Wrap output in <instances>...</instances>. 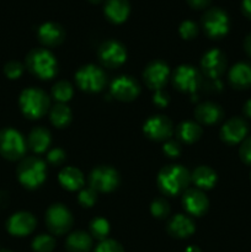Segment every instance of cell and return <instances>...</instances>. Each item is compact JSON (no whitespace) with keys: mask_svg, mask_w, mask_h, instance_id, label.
Wrapping results in <instances>:
<instances>
[{"mask_svg":"<svg viewBox=\"0 0 251 252\" xmlns=\"http://www.w3.org/2000/svg\"><path fill=\"white\" fill-rule=\"evenodd\" d=\"M27 143L20 132L14 128H5L0 132V154L7 160L21 159L26 153Z\"/></svg>","mask_w":251,"mask_h":252,"instance_id":"5","label":"cell"},{"mask_svg":"<svg viewBox=\"0 0 251 252\" xmlns=\"http://www.w3.org/2000/svg\"><path fill=\"white\" fill-rule=\"evenodd\" d=\"M97 56L103 66L115 69L125 64V62L127 61V49L121 42L116 39H108L98 47Z\"/></svg>","mask_w":251,"mask_h":252,"instance_id":"11","label":"cell"},{"mask_svg":"<svg viewBox=\"0 0 251 252\" xmlns=\"http://www.w3.org/2000/svg\"><path fill=\"white\" fill-rule=\"evenodd\" d=\"M58 181L63 189L73 192L83 189L85 184V177L78 167L66 166L59 172Z\"/></svg>","mask_w":251,"mask_h":252,"instance_id":"24","label":"cell"},{"mask_svg":"<svg viewBox=\"0 0 251 252\" xmlns=\"http://www.w3.org/2000/svg\"><path fill=\"white\" fill-rule=\"evenodd\" d=\"M243 111H244V115L251 120V98H249V100L244 103Z\"/></svg>","mask_w":251,"mask_h":252,"instance_id":"45","label":"cell"},{"mask_svg":"<svg viewBox=\"0 0 251 252\" xmlns=\"http://www.w3.org/2000/svg\"><path fill=\"white\" fill-rule=\"evenodd\" d=\"M143 132L149 139L157 140V142H166L174 133V126L166 116H152L145 121L143 126Z\"/></svg>","mask_w":251,"mask_h":252,"instance_id":"12","label":"cell"},{"mask_svg":"<svg viewBox=\"0 0 251 252\" xmlns=\"http://www.w3.org/2000/svg\"><path fill=\"white\" fill-rule=\"evenodd\" d=\"M194 117L202 125L212 126L221 121L224 117V111L218 103L206 101L197 106L194 110Z\"/></svg>","mask_w":251,"mask_h":252,"instance_id":"21","label":"cell"},{"mask_svg":"<svg viewBox=\"0 0 251 252\" xmlns=\"http://www.w3.org/2000/svg\"><path fill=\"white\" fill-rule=\"evenodd\" d=\"M26 66L34 76L42 80L53 79L58 71L56 57L46 48L32 49L26 57Z\"/></svg>","mask_w":251,"mask_h":252,"instance_id":"2","label":"cell"},{"mask_svg":"<svg viewBox=\"0 0 251 252\" xmlns=\"http://www.w3.org/2000/svg\"><path fill=\"white\" fill-rule=\"evenodd\" d=\"M36 225L37 220L33 214L29 212H17L9 218L6 229L14 236H26L34 230Z\"/></svg>","mask_w":251,"mask_h":252,"instance_id":"18","label":"cell"},{"mask_svg":"<svg viewBox=\"0 0 251 252\" xmlns=\"http://www.w3.org/2000/svg\"><path fill=\"white\" fill-rule=\"evenodd\" d=\"M217 172L212 167L201 165L196 167L191 174V182L199 189H211L217 184Z\"/></svg>","mask_w":251,"mask_h":252,"instance_id":"27","label":"cell"},{"mask_svg":"<svg viewBox=\"0 0 251 252\" xmlns=\"http://www.w3.org/2000/svg\"><path fill=\"white\" fill-rule=\"evenodd\" d=\"M170 204L165 198H157L150 204V213L157 219H165L170 214Z\"/></svg>","mask_w":251,"mask_h":252,"instance_id":"33","label":"cell"},{"mask_svg":"<svg viewBox=\"0 0 251 252\" xmlns=\"http://www.w3.org/2000/svg\"><path fill=\"white\" fill-rule=\"evenodd\" d=\"M71 118H73V113L65 103H56L49 112L51 123L57 128H64L69 126Z\"/></svg>","mask_w":251,"mask_h":252,"instance_id":"29","label":"cell"},{"mask_svg":"<svg viewBox=\"0 0 251 252\" xmlns=\"http://www.w3.org/2000/svg\"><path fill=\"white\" fill-rule=\"evenodd\" d=\"M39 42L46 47H57L65 39V30L57 22L48 21L42 24L37 31Z\"/></svg>","mask_w":251,"mask_h":252,"instance_id":"19","label":"cell"},{"mask_svg":"<svg viewBox=\"0 0 251 252\" xmlns=\"http://www.w3.org/2000/svg\"><path fill=\"white\" fill-rule=\"evenodd\" d=\"M175 88L181 93L194 94L202 85V75L194 66L182 64L177 66L172 75Z\"/></svg>","mask_w":251,"mask_h":252,"instance_id":"10","label":"cell"},{"mask_svg":"<svg viewBox=\"0 0 251 252\" xmlns=\"http://www.w3.org/2000/svg\"><path fill=\"white\" fill-rule=\"evenodd\" d=\"M95 252H125V250L118 241L112 240V239H106V240L98 243Z\"/></svg>","mask_w":251,"mask_h":252,"instance_id":"36","label":"cell"},{"mask_svg":"<svg viewBox=\"0 0 251 252\" xmlns=\"http://www.w3.org/2000/svg\"><path fill=\"white\" fill-rule=\"evenodd\" d=\"M244 49H245L246 54L251 58V33H249L245 37V41H244Z\"/></svg>","mask_w":251,"mask_h":252,"instance_id":"44","label":"cell"},{"mask_svg":"<svg viewBox=\"0 0 251 252\" xmlns=\"http://www.w3.org/2000/svg\"><path fill=\"white\" fill-rule=\"evenodd\" d=\"M4 73L9 79H19L24 73V65L20 62L11 61L5 64Z\"/></svg>","mask_w":251,"mask_h":252,"instance_id":"37","label":"cell"},{"mask_svg":"<svg viewBox=\"0 0 251 252\" xmlns=\"http://www.w3.org/2000/svg\"><path fill=\"white\" fill-rule=\"evenodd\" d=\"M111 226L108 223L107 219L102 218V217H96L93 220L90 221V225H89V231H90V235L93 236V239H96L98 241L106 240L110 234Z\"/></svg>","mask_w":251,"mask_h":252,"instance_id":"30","label":"cell"},{"mask_svg":"<svg viewBox=\"0 0 251 252\" xmlns=\"http://www.w3.org/2000/svg\"><path fill=\"white\" fill-rule=\"evenodd\" d=\"M110 93L116 100L130 102L139 96L140 85L132 76L120 75L111 83Z\"/></svg>","mask_w":251,"mask_h":252,"instance_id":"13","label":"cell"},{"mask_svg":"<svg viewBox=\"0 0 251 252\" xmlns=\"http://www.w3.org/2000/svg\"><path fill=\"white\" fill-rule=\"evenodd\" d=\"M201 68L207 78L218 80L226 69L225 54L218 48L209 49L202 57Z\"/></svg>","mask_w":251,"mask_h":252,"instance_id":"14","label":"cell"},{"mask_svg":"<svg viewBox=\"0 0 251 252\" xmlns=\"http://www.w3.org/2000/svg\"><path fill=\"white\" fill-rule=\"evenodd\" d=\"M250 180H251V172H250Z\"/></svg>","mask_w":251,"mask_h":252,"instance_id":"50","label":"cell"},{"mask_svg":"<svg viewBox=\"0 0 251 252\" xmlns=\"http://www.w3.org/2000/svg\"><path fill=\"white\" fill-rule=\"evenodd\" d=\"M19 105L22 113L30 120H38L43 117L49 110V96L38 88L25 89L19 98Z\"/></svg>","mask_w":251,"mask_h":252,"instance_id":"3","label":"cell"},{"mask_svg":"<svg viewBox=\"0 0 251 252\" xmlns=\"http://www.w3.org/2000/svg\"><path fill=\"white\" fill-rule=\"evenodd\" d=\"M182 206L191 216L201 217L208 211L209 201L202 189H187L182 193Z\"/></svg>","mask_w":251,"mask_h":252,"instance_id":"17","label":"cell"},{"mask_svg":"<svg viewBox=\"0 0 251 252\" xmlns=\"http://www.w3.org/2000/svg\"><path fill=\"white\" fill-rule=\"evenodd\" d=\"M52 143V135L47 128L36 127L30 132L27 138V145L36 154L46 153Z\"/></svg>","mask_w":251,"mask_h":252,"instance_id":"25","label":"cell"},{"mask_svg":"<svg viewBox=\"0 0 251 252\" xmlns=\"http://www.w3.org/2000/svg\"><path fill=\"white\" fill-rule=\"evenodd\" d=\"M196 230L194 221L185 214H176L167 223V233L176 239L189 238Z\"/></svg>","mask_w":251,"mask_h":252,"instance_id":"20","label":"cell"},{"mask_svg":"<svg viewBox=\"0 0 251 252\" xmlns=\"http://www.w3.org/2000/svg\"><path fill=\"white\" fill-rule=\"evenodd\" d=\"M66 159V154L63 149L61 148H54V149L49 150L47 154V161L54 166H59V165L64 164Z\"/></svg>","mask_w":251,"mask_h":252,"instance_id":"39","label":"cell"},{"mask_svg":"<svg viewBox=\"0 0 251 252\" xmlns=\"http://www.w3.org/2000/svg\"><path fill=\"white\" fill-rule=\"evenodd\" d=\"M185 252H202V251H201V249L198 248V246L191 245V246H187Z\"/></svg>","mask_w":251,"mask_h":252,"instance_id":"47","label":"cell"},{"mask_svg":"<svg viewBox=\"0 0 251 252\" xmlns=\"http://www.w3.org/2000/svg\"><path fill=\"white\" fill-rule=\"evenodd\" d=\"M0 252H12V251H10V250H6V249H4V250H0Z\"/></svg>","mask_w":251,"mask_h":252,"instance_id":"49","label":"cell"},{"mask_svg":"<svg viewBox=\"0 0 251 252\" xmlns=\"http://www.w3.org/2000/svg\"><path fill=\"white\" fill-rule=\"evenodd\" d=\"M65 248L69 252H89L93 248V236L83 230L73 231L66 238Z\"/></svg>","mask_w":251,"mask_h":252,"instance_id":"26","label":"cell"},{"mask_svg":"<svg viewBox=\"0 0 251 252\" xmlns=\"http://www.w3.org/2000/svg\"><path fill=\"white\" fill-rule=\"evenodd\" d=\"M170 78V68L165 62L154 61L147 65L143 73L145 85L152 90H161Z\"/></svg>","mask_w":251,"mask_h":252,"instance_id":"15","label":"cell"},{"mask_svg":"<svg viewBox=\"0 0 251 252\" xmlns=\"http://www.w3.org/2000/svg\"><path fill=\"white\" fill-rule=\"evenodd\" d=\"M176 135L185 144H193L201 138L202 127L193 121H185L177 126Z\"/></svg>","mask_w":251,"mask_h":252,"instance_id":"28","label":"cell"},{"mask_svg":"<svg viewBox=\"0 0 251 252\" xmlns=\"http://www.w3.org/2000/svg\"><path fill=\"white\" fill-rule=\"evenodd\" d=\"M179 33L184 39H193L198 34V26L192 20H185L180 25Z\"/></svg>","mask_w":251,"mask_h":252,"instance_id":"35","label":"cell"},{"mask_svg":"<svg viewBox=\"0 0 251 252\" xmlns=\"http://www.w3.org/2000/svg\"><path fill=\"white\" fill-rule=\"evenodd\" d=\"M153 102L159 108H165L170 102V96L166 91L157 90L155 91L154 96H153Z\"/></svg>","mask_w":251,"mask_h":252,"instance_id":"41","label":"cell"},{"mask_svg":"<svg viewBox=\"0 0 251 252\" xmlns=\"http://www.w3.org/2000/svg\"><path fill=\"white\" fill-rule=\"evenodd\" d=\"M249 125L244 118L233 117L226 121L220 128V138L229 145H236L243 143L248 138Z\"/></svg>","mask_w":251,"mask_h":252,"instance_id":"16","label":"cell"},{"mask_svg":"<svg viewBox=\"0 0 251 252\" xmlns=\"http://www.w3.org/2000/svg\"><path fill=\"white\" fill-rule=\"evenodd\" d=\"M202 26L207 36L218 39L225 36L230 29L228 14L220 7H212L202 16Z\"/></svg>","mask_w":251,"mask_h":252,"instance_id":"8","label":"cell"},{"mask_svg":"<svg viewBox=\"0 0 251 252\" xmlns=\"http://www.w3.org/2000/svg\"><path fill=\"white\" fill-rule=\"evenodd\" d=\"M97 201V192L95 191L91 187L88 189H81V191L79 192L78 196V202L81 204V207H85V208H90Z\"/></svg>","mask_w":251,"mask_h":252,"instance_id":"34","label":"cell"},{"mask_svg":"<svg viewBox=\"0 0 251 252\" xmlns=\"http://www.w3.org/2000/svg\"><path fill=\"white\" fill-rule=\"evenodd\" d=\"M120 174L112 166L101 165L95 167L89 175V184L96 192L110 193L120 186Z\"/></svg>","mask_w":251,"mask_h":252,"instance_id":"9","label":"cell"},{"mask_svg":"<svg viewBox=\"0 0 251 252\" xmlns=\"http://www.w3.org/2000/svg\"><path fill=\"white\" fill-rule=\"evenodd\" d=\"M7 203V194L0 193V208H4Z\"/></svg>","mask_w":251,"mask_h":252,"instance_id":"46","label":"cell"},{"mask_svg":"<svg viewBox=\"0 0 251 252\" xmlns=\"http://www.w3.org/2000/svg\"><path fill=\"white\" fill-rule=\"evenodd\" d=\"M47 177L46 162L37 157H30L22 160L17 167V179L20 184L30 189H38Z\"/></svg>","mask_w":251,"mask_h":252,"instance_id":"4","label":"cell"},{"mask_svg":"<svg viewBox=\"0 0 251 252\" xmlns=\"http://www.w3.org/2000/svg\"><path fill=\"white\" fill-rule=\"evenodd\" d=\"M74 223V218L69 208L62 203H54L46 212V225L54 235L68 233Z\"/></svg>","mask_w":251,"mask_h":252,"instance_id":"7","label":"cell"},{"mask_svg":"<svg viewBox=\"0 0 251 252\" xmlns=\"http://www.w3.org/2000/svg\"><path fill=\"white\" fill-rule=\"evenodd\" d=\"M157 186L166 196H177L184 193L191 184V174L182 165H167L157 174Z\"/></svg>","mask_w":251,"mask_h":252,"instance_id":"1","label":"cell"},{"mask_svg":"<svg viewBox=\"0 0 251 252\" xmlns=\"http://www.w3.org/2000/svg\"><path fill=\"white\" fill-rule=\"evenodd\" d=\"M162 152L165 153V155H167L171 159H175V158H179L181 155L182 148L181 144H180L177 140H166L162 145Z\"/></svg>","mask_w":251,"mask_h":252,"instance_id":"38","label":"cell"},{"mask_svg":"<svg viewBox=\"0 0 251 252\" xmlns=\"http://www.w3.org/2000/svg\"><path fill=\"white\" fill-rule=\"evenodd\" d=\"M187 4L192 7V9H197V10H201L204 9V7L208 6L211 4L212 0H186Z\"/></svg>","mask_w":251,"mask_h":252,"instance_id":"42","label":"cell"},{"mask_svg":"<svg viewBox=\"0 0 251 252\" xmlns=\"http://www.w3.org/2000/svg\"><path fill=\"white\" fill-rule=\"evenodd\" d=\"M103 12L108 21L112 24H122L129 16V1L128 0H106Z\"/></svg>","mask_w":251,"mask_h":252,"instance_id":"22","label":"cell"},{"mask_svg":"<svg viewBox=\"0 0 251 252\" xmlns=\"http://www.w3.org/2000/svg\"><path fill=\"white\" fill-rule=\"evenodd\" d=\"M75 81L79 89L86 93H98L106 85V74L95 64L83 65L75 74Z\"/></svg>","mask_w":251,"mask_h":252,"instance_id":"6","label":"cell"},{"mask_svg":"<svg viewBox=\"0 0 251 252\" xmlns=\"http://www.w3.org/2000/svg\"><path fill=\"white\" fill-rule=\"evenodd\" d=\"M229 81L235 89L251 88V63L239 62L229 70Z\"/></svg>","mask_w":251,"mask_h":252,"instance_id":"23","label":"cell"},{"mask_svg":"<svg viewBox=\"0 0 251 252\" xmlns=\"http://www.w3.org/2000/svg\"><path fill=\"white\" fill-rule=\"evenodd\" d=\"M56 248V240L48 234H39L32 241V250L34 252H52Z\"/></svg>","mask_w":251,"mask_h":252,"instance_id":"32","label":"cell"},{"mask_svg":"<svg viewBox=\"0 0 251 252\" xmlns=\"http://www.w3.org/2000/svg\"><path fill=\"white\" fill-rule=\"evenodd\" d=\"M239 155L244 164L251 166V137L245 138L244 142L241 143L240 148H239Z\"/></svg>","mask_w":251,"mask_h":252,"instance_id":"40","label":"cell"},{"mask_svg":"<svg viewBox=\"0 0 251 252\" xmlns=\"http://www.w3.org/2000/svg\"><path fill=\"white\" fill-rule=\"evenodd\" d=\"M241 11L248 19L251 20V0H243L241 1Z\"/></svg>","mask_w":251,"mask_h":252,"instance_id":"43","label":"cell"},{"mask_svg":"<svg viewBox=\"0 0 251 252\" xmlns=\"http://www.w3.org/2000/svg\"><path fill=\"white\" fill-rule=\"evenodd\" d=\"M74 89L69 81L61 80L56 83L52 88V97L58 103H65L73 97Z\"/></svg>","mask_w":251,"mask_h":252,"instance_id":"31","label":"cell"},{"mask_svg":"<svg viewBox=\"0 0 251 252\" xmlns=\"http://www.w3.org/2000/svg\"><path fill=\"white\" fill-rule=\"evenodd\" d=\"M89 2H91V4H98V2H101L102 0H88Z\"/></svg>","mask_w":251,"mask_h":252,"instance_id":"48","label":"cell"}]
</instances>
